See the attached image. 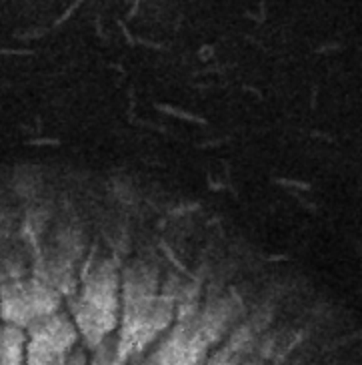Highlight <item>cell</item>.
<instances>
[{
  "label": "cell",
  "mask_w": 362,
  "mask_h": 365,
  "mask_svg": "<svg viewBox=\"0 0 362 365\" xmlns=\"http://www.w3.org/2000/svg\"><path fill=\"white\" fill-rule=\"evenodd\" d=\"M174 317L172 295H160L159 275L144 263H130L120 279L117 341L127 359L147 354Z\"/></svg>",
  "instance_id": "6da1fadb"
},
{
  "label": "cell",
  "mask_w": 362,
  "mask_h": 365,
  "mask_svg": "<svg viewBox=\"0 0 362 365\" xmlns=\"http://www.w3.org/2000/svg\"><path fill=\"white\" fill-rule=\"evenodd\" d=\"M70 317L88 349L115 335L120 317V273L112 259L98 257L88 263Z\"/></svg>",
  "instance_id": "7a4b0ae2"
},
{
  "label": "cell",
  "mask_w": 362,
  "mask_h": 365,
  "mask_svg": "<svg viewBox=\"0 0 362 365\" xmlns=\"http://www.w3.org/2000/svg\"><path fill=\"white\" fill-rule=\"evenodd\" d=\"M60 293L43 279L9 281L0 287V319L28 329L60 309Z\"/></svg>",
  "instance_id": "3957f363"
},
{
  "label": "cell",
  "mask_w": 362,
  "mask_h": 365,
  "mask_svg": "<svg viewBox=\"0 0 362 365\" xmlns=\"http://www.w3.org/2000/svg\"><path fill=\"white\" fill-rule=\"evenodd\" d=\"M78 341L73 317L58 309L26 329V365H60Z\"/></svg>",
  "instance_id": "277c9868"
},
{
  "label": "cell",
  "mask_w": 362,
  "mask_h": 365,
  "mask_svg": "<svg viewBox=\"0 0 362 365\" xmlns=\"http://www.w3.org/2000/svg\"><path fill=\"white\" fill-rule=\"evenodd\" d=\"M211 337L198 322V315H186L160 337L152 351L159 365H206Z\"/></svg>",
  "instance_id": "5b68a950"
},
{
  "label": "cell",
  "mask_w": 362,
  "mask_h": 365,
  "mask_svg": "<svg viewBox=\"0 0 362 365\" xmlns=\"http://www.w3.org/2000/svg\"><path fill=\"white\" fill-rule=\"evenodd\" d=\"M0 365H26V331L14 325H0Z\"/></svg>",
  "instance_id": "8992f818"
},
{
  "label": "cell",
  "mask_w": 362,
  "mask_h": 365,
  "mask_svg": "<svg viewBox=\"0 0 362 365\" xmlns=\"http://www.w3.org/2000/svg\"><path fill=\"white\" fill-rule=\"evenodd\" d=\"M128 359L122 355L118 347L117 335H110L105 341L96 345L92 349V357L88 359V365H127Z\"/></svg>",
  "instance_id": "52a82bcc"
},
{
  "label": "cell",
  "mask_w": 362,
  "mask_h": 365,
  "mask_svg": "<svg viewBox=\"0 0 362 365\" xmlns=\"http://www.w3.org/2000/svg\"><path fill=\"white\" fill-rule=\"evenodd\" d=\"M206 365H238V357L230 347H220L216 354L208 355Z\"/></svg>",
  "instance_id": "ba28073f"
},
{
  "label": "cell",
  "mask_w": 362,
  "mask_h": 365,
  "mask_svg": "<svg viewBox=\"0 0 362 365\" xmlns=\"http://www.w3.org/2000/svg\"><path fill=\"white\" fill-rule=\"evenodd\" d=\"M60 365H88V359H86V349L85 347H76L73 354L68 355Z\"/></svg>",
  "instance_id": "9c48e42d"
},
{
  "label": "cell",
  "mask_w": 362,
  "mask_h": 365,
  "mask_svg": "<svg viewBox=\"0 0 362 365\" xmlns=\"http://www.w3.org/2000/svg\"><path fill=\"white\" fill-rule=\"evenodd\" d=\"M132 365H159V364H156V357H154V354H142L132 359Z\"/></svg>",
  "instance_id": "30bf717a"
}]
</instances>
